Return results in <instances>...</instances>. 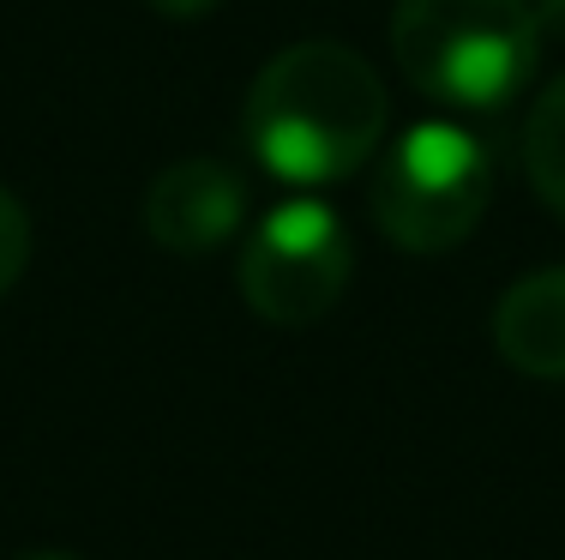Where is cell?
I'll return each mask as SVG.
<instances>
[{"mask_svg": "<svg viewBox=\"0 0 565 560\" xmlns=\"http://www.w3.org/2000/svg\"><path fill=\"white\" fill-rule=\"evenodd\" d=\"M385 85L349 43H295L259 66L241 103L253 163L282 187H331L385 145Z\"/></svg>", "mask_w": 565, "mask_h": 560, "instance_id": "obj_1", "label": "cell"}, {"mask_svg": "<svg viewBox=\"0 0 565 560\" xmlns=\"http://www.w3.org/2000/svg\"><path fill=\"white\" fill-rule=\"evenodd\" d=\"M392 55L446 115H500L530 91L542 31L530 0H397Z\"/></svg>", "mask_w": 565, "mask_h": 560, "instance_id": "obj_2", "label": "cell"}, {"mask_svg": "<svg viewBox=\"0 0 565 560\" xmlns=\"http://www.w3.org/2000/svg\"><path fill=\"white\" fill-rule=\"evenodd\" d=\"M373 223L403 253H451L493 205V157L457 115L403 127L380 151Z\"/></svg>", "mask_w": 565, "mask_h": 560, "instance_id": "obj_3", "label": "cell"}, {"mask_svg": "<svg viewBox=\"0 0 565 560\" xmlns=\"http://www.w3.org/2000/svg\"><path fill=\"white\" fill-rule=\"evenodd\" d=\"M349 277H355V242L338 205L313 193L277 199L235 253V284L259 319L271 326H313L343 302Z\"/></svg>", "mask_w": 565, "mask_h": 560, "instance_id": "obj_4", "label": "cell"}, {"mask_svg": "<svg viewBox=\"0 0 565 560\" xmlns=\"http://www.w3.org/2000/svg\"><path fill=\"white\" fill-rule=\"evenodd\" d=\"M253 187L223 157H181L145 193V230L163 253H217L247 235Z\"/></svg>", "mask_w": 565, "mask_h": 560, "instance_id": "obj_5", "label": "cell"}, {"mask_svg": "<svg viewBox=\"0 0 565 560\" xmlns=\"http://www.w3.org/2000/svg\"><path fill=\"white\" fill-rule=\"evenodd\" d=\"M493 344L523 380L565 385V265L530 272L493 308Z\"/></svg>", "mask_w": 565, "mask_h": 560, "instance_id": "obj_6", "label": "cell"}, {"mask_svg": "<svg viewBox=\"0 0 565 560\" xmlns=\"http://www.w3.org/2000/svg\"><path fill=\"white\" fill-rule=\"evenodd\" d=\"M523 169H530L535 199L565 223V78H554L535 97L530 121H523Z\"/></svg>", "mask_w": 565, "mask_h": 560, "instance_id": "obj_7", "label": "cell"}, {"mask_svg": "<svg viewBox=\"0 0 565 560\" xmlns=\"http://www.w3.org/2000/svg\"><path fill=\"white\" fill-rule=\"evenodd\" d=\"M24 265H31V211L19 205L12 187H0V302L12 296Z\"/></svg>", "mask_w": 565, "mask_h": 560, "instance_id": "obj_8", "label": "cell"}, {"mask_svg": "<svg viewBox=\"0 0 565 560\" xmlns=\"http://www.w3.org/2000/svg\"><path fill=\"white\" fill-rule=\"evenodd\" d=\"M530 12H535L542 43H565V0H530Z\"/></svg>", "mask_w": 565, "mask_h": 560, "instance_id": "obj_9", "label": "cell"}, {"mask_svg": "<svg viewBox=\"0 0 565 560\" xmlns=\"http://www.w3.org/2000/svg\"><path fill=\"white\" fill-rule=\"evenodd\" d=\"M151 12H163V19H205V12H217L223 0H145Z\"/></svg>", "mask_w": 565, "mask_h": 560, "instance_id": "obj_10", "label": "cell"}, {"mask_svg": "<svg viewBox=\"0 0 565 560\" xmlns=\"http://www.w3.org/2000/svg\"><path fill=\"white\" fill-rule=\"evenodd\" d=\"M19 560H73V554H19Z\"/></svg>", "mask_w": 565, "mask_h": 560, "instance_id": "obj_11", "label": "cell"}]
</instances>
